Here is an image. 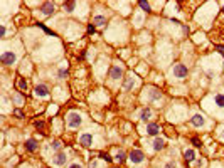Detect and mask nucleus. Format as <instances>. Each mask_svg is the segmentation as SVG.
<instances>
[{
    "label": "nucleus",
    "instance_id": "nucleus-18",
    "mask_svg": "<svg viewBox=\"0 0 224 168\" xmlns=\"http://www.w3.org/2000/svg\"><path fill=\"white\" fill-rule=\"evenodd\" d=\"M150 116H152V109H150V108H145L142 111V119L147 121V119H150Z\"/></svg>",
    "mask_w": 224,
    "mask_h": 168
},
{
    "label": "nucleus",
    "instance_id": "nucleus-16",
    "mask_svg": "<svg viewBox=\"0 0 224 168\" xmlns=\"http://www.w3.org/2000/svg\"><path fill=\"white\" fill-rule=\"evenodd\" d=\"M93 24H96V25H105V24H106V19H105V17H101V15H95Z\"/></svg>",
    "mask_w": 224,
    "mask_h": 168
},
{
    "label": "nucleus",
    "instance_id": "nucleus-29",
    "mask_svg": "<svg viewBox=\"0 0 224 168\" xmlns=\"http://www.w3.org/2000/svg\"><path fill=\"white\" fill-rule=\"evenodd\" d=\"M35 128H44V123H42V121H35Z\"/></svg>",
    "mask_w": 224,
    "mask_h": 168
},
{
    "label": "nucleus",
    "instance_id": "nucleus-22",
    "mask_svg": "<svg viewBox=\"0 0 224 168\" xmlns=\"http://www.w3.org/2000/svg\"><path fill=\"white\" fill-rule=\"evenodd\" d=\"M125 158H126V155H125V151H122V150H120V151L116 153V160L120 161V163H123V161H125Z\"/></svg>",
    "mask_w": 224,
    "mask_h": 168
},
{
    "label": "nucleus",
    "instance_id": "nucleus-11",
    "mask_svg": "<svg viewBox=\"0 0 224 168\" xmlns=\"http://www.w3.org/2000/svg\"><path fill=\"white\" fill-rule=\"evenodd\" d=\"M190 123H192L196 128L204 126V116H201V114H194V116H192V119H190Z\"/></svg>",
    "mask_w": 224,
    "mask_h": 168
},
{
    "label": "nucleus",
    "instance_id": "nucleus-27",
    "mask_svg": "<svg viewBox=\"0 0 224 168\" xmlns=\"http://www.w3.org/2000/svg\"><path fill=\"white\" fill-rule=\"evenodd\" d=\"M177 165H175V161H170V163H167L165 165V168H175Z\"/></svg>",
    "mask_w": 224,
    "mask_h": 168
},
{
    "label": "nucleus",
    "instance_id": "nucleus-21",
    "mask_svg": "<svg viewBox=\"0 0 224 168\" xmlns=\"http://www.w3.org/2000/svg\"><path fill=\"white\" fill-rule=\"evenodd\" d=\"M138 4H140V7H142L143 10H147V12H150V10H152V8H150V4H148V2H145V0H140Z\"/></svg>",
    "mask_w": 224,
    "mask_h": 168
},
{
    "label": "nucleus",
    "instance_id": "nucleus-31",
    "mask_svg": "<svg viewBox=\"0 0 224 168\" xmlns=\"http://www.w3.org/2000/svg\"><path fill=\"white\" fill-rule=\"evenodd\" d=\"M69 168H83L79 163H73V165H69Z\"/></svg>",
    "mask_w": 224,
    "mask_h": 168
},
{
    "label": "nucleus",
    "instance_id": "nucleus-8",
    "mask_svg": "<svg viewBox=\"0 0 224 168\" xmlns=\"http://www.w3.org/2000/svg\"><path fill=\"white\" fill-rule=\"evenodd\" d=\"M41 10L44 15H52L54 13V4L52 2H46V4H42Z\"/></svg>",
    "mask_w": 224,
    "mask_h": 168
},
{
    "label": "nucleus",
    "instance_id": "nucleus-19",
    "mask_svg": "<svg viewBox=\"0 0 224 168\" xmlns=\"http://www.w3.org/2000/svg\"><path fill=\"white\" fill-rule=\"evenodd\" d=\"M216 104L219 108H224V94H217L216 96Z\"/></svg>",
    "mask_w": 224,
    "mask_h": 168
},
{
    "label": "nucleus",
    "instance_id": "nucleus-24",
    "mask_svg": "<svg viewBox=\"0 0 224 168\" xmlns=\"http://www.w3.org/2000/svg\"><path fill=\"white\" fill-rule=\"evenodd\" d=\"M61 141L59 140H56V141H52V150H56V151H57V150H61Z\"/></svg>",
    "mask_w": 224,
    "mask_h": 168
},
{
    "label": "nucleus",
    "instance_id": "nucleus-30",
    "mask_svg": "<svg viewBox=\"0 0 224 168\" xmlns=\"http://www.w3.org/2000/svg\"><path fill=\"white\" fill-rule=\"evenodd\" d=\"M192 143H194L196 146H201V141L197 140V138H192Z\"/></svg>",
    "mask_w": 224,
    "mask_h": 168
},
{
    "label": "nucleus",
    "instance_id": "nucleus-20",
    "mask_svg": "<svg viewBox=\"0 0 224 168\" xmlns=\"http://www.w3.org/2000/svg\"><path fill=\"white\" fill-rule=\"evenodd\" d=\"M76 7V2H66L64 4V10H68V12H73Z\"/></svg>",
    "mask_w": 224,
    "mask_h": 168
},
{
    "label": "nucleus",
    "instance_id": "nucleus-26",
    "mask_svg": "<svg viewBox=\"0 0 224 168\" xmlns=\"http://www.w3.org/2000/svg\"><path fill=\"white\" fill-rule=\"evenodd\" d=\"M95 30H96V27L93 25V24H89V25H88V32L89 34H95Z\"/></svg>",
    "mask_w": 224,
    "mask_h": 168
},
{
    "label": "nucleus",
    "instance_id": "nucleus-25",
    "mask_svg": "<svg viewBox=\"0 0 224 168\" xmlns=\"http://www.w3.org/2000/svg\"><path fill=\"white\" fill-rule=\"evenodd\" d=\"M100 158H101V160H105V161H111V156H110L108 153H100Z\"/></svg>",
    "mask_w": 224,
    "mask_h": 168
},
{
    "label": "nucleus",
    "instance_id": "nucleus-32",
    "mask_svg": "<svg viewBox=\"0 0 224 168\" xmlns=\"http://www.w3.org/2000/svg\"><path fill=\"white\" fill-rule=\"evenodd\" d=\"M98 167V163H96V161H91V163H89V168H96Z\"/></svg>",
    "mask_w": 224,
    "mask_h": 168
},
{
    "label": "nucleus",
    "instance_id": "nucleus-4",
    "mask_svg": "<svg viewBox=\"0 0 224 168\" xmlns=\"http://www.w3.org/2000/svg\"><path fill=\"white\" fill-rule=\"evenodd\" d=\"M174 76H175L177 79L187 77V67L184 66V64H177V66L174 67Z\"/></svg>",
    "mask_w": 224,
    "mask_h": 168
},
{
    "label": "nucleus",
    "instance_id": "nucleus-34",
    "mask_svg": "<svg viewBox=\"0 0 224 168\" xmlns=\"http://www.w3.org/2000/svg\"><path fill=\"white\" fill-rule=\"evenodd\" d=\"M219 52H221V54L224 56V47H219Z\"/></svg>",
    "mask_w": 224,
    "mask_h": 168
},
{
    "label": "nucleus",
    "instance_id": "nucleus-3",
    "mask_svg": "<svg viewBox=\"0 0 224 168\" xmlns=\"http://www.w3.org/2000/svg\"><path fill=\"white\" fill-rule=\"evenodd\" d=\"M143 158H145V155H143L142 150H131L130 151V160H131V163H142Z\"/></svg>",
    "mask_w": 224,
    "mask_h": 168
},
{
    "label": "nucleus",
    "instance_id": "nucleus-6",
    "mask_svg": "<svg viewBox=\"0 0 224 168\" xmlns=\"http://www.w3.org/2000/svg\"><path fill=\"white\" fill-rule=\"evenodd\" d=\"M136 82H138V79H136L133 74H130V76H126V77H125V81H123V87L130 91L133 86H136Z\"/></svg>",
    "mask_w": 224,
    "mask_h": 168
},
{
    "label": "nucleus",
    "instance_id": "nucleus-2",
    "mask_svg": "<svg viewBox=\"0 0 224 168\" xmlns=\"http://www.w3.org/2000/svg\"><path fill=\"white\" fill-rule=\"evenodd\" d=\"M2 64H5V66H10V64H14L15 62V54L10 52V51H4L2 52Z\"/></svg>",
    "mask_w": 224,
    "mask_h": 168
},
{
    "label": "nucleus",
    "instance_id": "nucleus-15",
    "mask_svg": "<svg viewBox=\"0 0 224 168\" xmlns=\"http://www.w3.org/2000/svg\"><path fill=\"white\" fill-rule=\"evenodd\" d=\"M25 148H27L29 151H35V150H37V143H35V140H27L25 141Z\"/></svg>",
    "mask_w": 224,
    "mask_h": 168
},
{
    "label": "nucleus",
    "instance_id": "nucleus-28",
    "mask_svg": "<svg viewBox=\"0 0 224 168\" xmlns=\"http://www.w3.org/2000/svg\"><path fill=\"white\" fill-rule=\"evenodd\" d=\"M14 113H15V116H19V118H24V114H22V111H20V109H15Z\"/></svg>",
    "mask_w": 224,
    "mask_h": 168
},
{
    "label": "nucleus",
    "instance_id": "nucleus-9",
    "mask_svg": "<svg viewBox=\"0 0 224 168\" xmlns=\"http://www.w3.org/2000/svg\"><path fill=\"white\" fill-rule=\"evenodd\" d=\"M91 143H93V136H91V134H83L81 138H79V145H81L83 148H89Z\"/></svg>",
    "mask_w": 224,
    "mask_h": 168
},
{
    "label": "nucleus",
    "instance_id": "nucleus-5",
    "mask_svg": "<svg viewBox=\"0 0 224 168\" xmlns=\"http://www.w3.org/2000/svg\"><path fill=\"white\" fill-rule=\"evenodd\" d=\"M122 76H123V66H122V64H116V66L111 67V71H110V77H111L113 81L120 79Z\"/></svg>",
    "mask_w": 224,
    "mask_h": 168
},
{
    "label": "nucleus",
    "instance_id": "nucleus-12",
    "mask_svg": "<svg viewBox=\"0 0 224 168\" xmlns=\"http://www.w3.org/2000/svg\"><path fill=\"white\" fill-rule=\"evenodd\" d=\"M163 148H165V140H163V138H155V141H153V150H155V151H160Z\"/></svg>",
    "mask_w": 224,
    "mask_h": 168
},
{
    "label": "nucleus",
    "instance_id": "nucleus-10",
    "mask_svg": "<svg viewBox=\"0 0 224 168\" xmlns=\"http://www.w3.org/2000/svg\"><path fill=\"white\" fill-rule=\"evenodd\" d=\"M35 96H41V98H47V96H49V89H47V86H44V84H39V86L35 87Z\"/></svg>",
    "mask_w": 224,
    "mask_h": 168
},
{
    "label": "nucleus",
    "instance_id": "nucleus-13",
    "mask_svg": "<svg viewBox=\"0 0 224 168\" xmlns=\"http://www.w3.org/2000/svg\"><path fill=\"white\" fill-rule=\"evenodd\" d=\"M194 158H196V151H194V150H185V151H184V160L185 161H194Z\"/></svg>",
    "mask_w": 224,
    "mask_h": 168
},
{
    "label": "nucleus",
    "instance_id": "nucleus-14",
    "mask_svg": "<svg viewBox=\"0 0 224 168\" xmlns=\"http://www.w3.org/2000/svg\"><path fill=\"white\" fill-rule=\"evenodd\" d=\"M158 131H160V128H158V124H155V123H152V124H148V126H147V133L152 134V136H155Z\"/></svg>",
    "mask_w": 224,
    "mask_h": 168
},
{
    "label": "nucleus",
    "instance_id": "nucleus-7",
    "mask_svg": "<svg viewBox=\"0 0 224 168\" xmlns=\"http://www.w3.org/2000/svg\"><path fill=\"white\" fill-rule=\"evenodd\" d=\"M66 161H68V155L64 153V151L56 153V156H54V165H57V167H62Z\"/></svg>",
    "mask_w": 224,
    "mask_h": 168
},
{
    "label": "nucleus",
    "instance_id": "nucleus-17",
    "mask_svg": "<svg viewBox=\"0 0 224 168\" xmlns=\"http://www.w3.org/2000/svg\"><path fill=\"white\" fill-rule=\"evenodd\" d=\"M150 98H152L153 101H158V99H162V93H160V91H157V89H152Z\"/></svg>",
    "mask_w": 224,
    "mask_h": 168
},
{
    "label": "nucleus",
    "instance_id": "nucleus-33",
    "mask_svg": "<svg viewBox=\"0 0 224 168\" xmlns=\"http://www.w3.org/2000/svg\"><path fill=\"white\" fill-rule=\"evenodd\" d=\"M59 76H61V77H64V76H66V71H64V69H62V71H59Z\"/></svg>",
    "mask_w": 224,
    "mask_h": 168
},
{
    "label": "nucleus",
    "instance_id": "nucleus-1",
    "mask_svg": "<svg viewBox=\"0 0 224 168\" xmlns=\"http://www.w3.org/2000/svg\"><path fill=\"white\" fill-rule=\"evenodd\" d=\"M81 123H83L81 114L69 113V116H68V126L69 128H79V126H81Z\"/></svg>",
    "mask_w": 224,
    "mask_h": 168
},
{
    "label": "nucleus",
    "instance_id": "nucleus-23",
    "mask_svg": "<svg viewBox=\"0 0 224 168\" xmlns=\"http://www.w3.org/2000/svg\"><path fill=\"white\" fill-rule=\"evenodd\" d=\"M19 87H20V91H27V82H25V79H19Z\"/></svg>",
    "mask_w": 224,
    "mask_h": 168
}]
</instances>
